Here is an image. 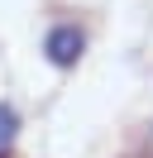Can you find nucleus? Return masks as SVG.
Wrapping results in <instances>:
<instances>
[{
	"mask_svg": "<svg viewBox=\"0 0 153 158\" xmlns=\"http://www.w3.org/2000/svg\"><path fill=\"white\" fill-rule=\"evenodd\" d=\"M43 53L53 67H76V58L86 53V34L76 29V24H53L43 39Z\"/></svg>",
	"mask_w": 153,
	"mask_h": 158,
	"instance_id": "1",
	"label": "nucleus"
},
{
	"mask_svg": "<svg viewBox=\"0 0 153 158\" xmlns=\"http://www.w3.org/2000/svg\"><path fill=\"white\" fill-rule=\"evenodd\" d=\"M0 158H5V153H0Z\"/></svg>",
	"mask_w": 153,
	"mask_h": 158,
	"instance_id": "3",
	"label": "nucleus"
},
{
	"mask_svg": "<svg viewBox=\"0 0 153 158\" xmlns=\"http://www.w3.org/2000/svg\"><path fill=\"white\" fill-rule=\"evenodd\" d=\"M14 134H19V115H14V106H10V101H0V153H10Z\"/></svg>",
	"mask_w": 153,
	"mask_h": 158,
	"instance_id": "2",
	"label": "nucleus"
}]
</instances>
